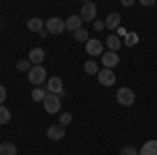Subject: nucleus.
<instances>
[{
    "instance_id": "1",
    "label": "nucleus",
    "mask_w": 157,
    "mask_h": 155,
    "mask_svg": "<svg viewBox=\"0 0 157 155\" xmlns=\"http://www.w3.org/2000/svg\"><path fill=\"white\" fill-rule=\"evenodd\" d=\"M27 80L29 84H34L36 88H40V84L46 82V67H42V65H34L29 73H27Z\"/></svg>"
},
{
    "instance_id": "2",
    "label": "nucleus",
    "mask_w": 157,
    "mask_h": 155,
    "mask_svg": "<svg viewBox=\"0 0 157 155\" xmlns=\"http://www.w3.org/2000/svg\"><path fill=\"white\" fill-rule=\"evenodd\" d=\"M115 99H117V103H120V105H124V107H132L134 101H136V95H134L132 88H126V86H124V88H120V90H117Z\"/></svg>"
},
{
    "instance_id": "3",
    "label": "nucleus",
    "mask_w": 157,
    "mask_h": 155,
    "mask_svg": "<svg viewBox=\"0 0 157 155\" xmlns=\"http://www.w3.org/2000/svg\"><path fill=\"white\" fill-rule=\"evenodd\" d=\"M44 111L46 113H59L61 111V96L57 95H46V99H44Z\"/></svg>"
},
{
    "instance_id": "4",
    "label": "nucleus",
    "mask_w": 157,
    "mask_h": 155,
    "mask_svg": "<svg viewBox=\"0 0 157 155\" xmlns=\"http://www.w3.org/2000/svg\"><path fill=\"white\" fill-rule=\"evenodd\" d=\"M82 21H97V4L94 2H84L80 9Z\"/></svg>"
},
{
    "instance_id": "5",
    "label": "nucleus",
    "mask_w": 157,
    "mask_h": 155,
    "mask_svg": "<svg viewBox=\"0 0 157 155\" xmlns=\"http://www.w3.org/2000/svg\"><path fill=\"white\" fill-rule=\"evenodd\" d=\"M46 92H48V95H57V96H61L65 92V90H63V80H61L59 76L46 80Z\"/></svg>"
},
{
    "instance_id": "6",
    "label": "nucleus",
    "mask_w": 157,
    "mask_h": 155,
    "mask_svg": "<svg viewBox=\"0 0 157 155\" xmlns=\"http://www.w3.org/2000/svg\"><path fill=\"white\" fill-rule=\"evenodd\" d=\"M97 78H98V84H101V86H107V88L115 84V72H113V69H105V67H103V69L97 73Z\"/></svg>"
},
{
    "instance_id": "7",
    "label": "nucleus",
    "mask_w": 157,
    "mask_h": 155,
    "mask_svg": "<svg viewBox=\"0 0 157 155\" xmlns=\"http://www.w3.org/2000/svg\"><path fill=\"white\" fill-rule=\"evenodd\" d=\"M46 32L48 34H63L65 32V21H61L59 17H50L48 21H46Z\"/></svg>"
},
{
    "instance_id": "8",
    "label": "nucleus",
    "mask_w": 157,
    "mask_h": 155,
    "mask_svg": "<svg viewBox=\"0 0 157 155\" xmlns=\"http://www.w3.org/2000/svg\"><path fill=\"white\" fill-rule=\"evenodd\" d=\"M86 52L90 57H103V42L97 40V38H90L86 42Z\"/></svg>"
},
{
    "instance_id": "9",
    "label": "nucleus",
    "mask_w": 157,
    "mask_h": 155,
    "mask_svg": "<svg viewBox=\"0 0 157 155\" xmlns=\"http://www.w3.org/2000/svg\"><path fill=\"white\" fill-rule=\"evenodd\" d=\"M101 61H103V67H105V69H113V67L120 63V55H117V52H111V50H107V52H103Z\"/></svg>"
},
{
    "instance_id": "10",
    "label": "nucleus",
    "mask_w": 157,
    "mask_h": 155,
    "mask_svg": "<svg viewBox=\"0 0 157 155\" xmlns=\"http://www.w3.org/2000/svg\"><path fill=\"white\" fill-rule=\"evenodd\" d=\"M46 136H48L50 141H61V138L65 136V126H61V124H52L48 130H46Z\"/></svg>"
},
{
    "instance_id": "11",
    "label": "nucleus",
    "mask_w": 157,
    "mask_h": 155,
    "mask_svg": "<svg viewBox=\"0 0 157 155\" xmlns=\"http://www.w3.org/2000/svg\"><path fill=\"white\" fill-rule=\"evenodd\" d=\"M27 59L32 61V65H42L44 59H46V52H44L40 46H36V48H32V50H29V57H27Z\"/></svg>"
},
{
    "instance_id": "12",
    "label": "nucleus",
    "mask_w": 157,
    "mask_h": 155,
    "mask_svg": "<svg viewBox=\"0 0 157 155\" xmlns=\"http://www.w3.org/2000/svg\"><path fill=\"white\" fill-rule=\"evenodd\" d=\"M65 29H69V32H78V29H82V17H80V15H71V17H67V21H65Z\"/></svg>"
},
{
    "instance_id": "13",
    "label": "nucleus",
    "mask_w": 157,
    "mask_h": 155,
    "mask_svg": "<svg viewBox=\"0 0 157 155\" xmlns=\"http://www.w3.org/2000/svg\"><path fill=\"white\" fill-rule=\"evenodd\" d=\"M27 29H29V32H36V34H42V32L46 29V23H44L40 17H34V19L27 21Z\"/></svg>"
},
{
    "instance_id": "14",
    "label": "nucleus",
    "mask_w": 157,
    "mask_h": 155,
    "mask_svg": "<svg viewBox=\"0 0 157 155\" xmlns=\"http://www.w3.org/2000/svg\"><path fill=\"white\" fill-rule=\"evenodd\" d=\"M121 23V15L120 13H109L107 19H105V27L107 29H117Z\"/></svg>"
},
{
    "instance_id": "15",
    "label": "nucleus",
    "mask_w": 157,
    "mask_h": 155,
    "mask_svg": "<svg viewBox=\"0 0 157 155\" xmlns=\"http://www.w3.org/2000/svg\"><path fill=\"white\" fill-rule=\"evenodd\" d=\"M138 155H157V141H147V143L140 147Z\"/></svg>"
},
{
    "instance_id": "16",
    "label": "nucleus",
    "mask_w": 157,
    "mask_h": 155,
    "mask_svg": "<svg viewBox=\"0 0 157 155\" xmlns=\"http://www.w3.org/2000/svg\"><path fill=\"white\" fill-rule=\"evenodd\" d=\"M120 46H121V38L115 36V34H109L107 36V48L111 50V52H117Z\"/></svg>"
},
{
    "instance_id": "17",
    "label": "nucleus",
    "mask_w": 157,
    "mask_h": 155,
    "mask_svg": "<svg viewBox=\"0 0 157 155\" xmlns=\"http://www.w3.org/2000/svg\"><path fill=\"white\" fill-rule=\"evenodd\" d=\"M46 95H48V92H46V88H42V86H40V88H34V90H32V101H36V103L42 101V103H44Z\"/></svg>"
},
{
    "instance_id": "18",
    "label": "nucleus",
    "mask_w": 157,
    "mask_h": 155,
    "mask_svg": "<svg viewBox=\"0 0 157 155\" xmlns=\"http://www.w3.org/2000/svg\"><path fill=\"white\" fill-rule=\"evenodd\" d=\"M0 155H17V147L13 143H2L0 145Z\"/></svg>"
},
{
    "instance_id": "19",
    "label": "nucleus",
    "mask_w": 157,
    "mask_h": 155,
    "mask_svg": "<svg viewBox=\"0 0 157 155\" xmlns=\"http://www.w3.org/2000/svg\"><path fill=\"white\" fill-rule=\"evenodd\" d=\"M138 40H140V36L136 32H128V36L124 38V44L126 46H134V44H138Z\"/></svg>"
},
{
    "instance_id": "20",
    "label": "nucleus",
    "mask_w": 157,
    "mask_h": 155,
    "mask_svg": "<svg viewBox=\"0 0 157 155\" xmlns=\"http://www.w3.org/2000/svg\"><path fill=\"white\" fill-rule=\"evenodd\" d=\"M84 72L88 73V76H97L101 69H98V65L94 63V61H86L84 63Z\"/></svg>"
},
{
    "instance_id": "21",
    "label": "nucleus",
    "mask_w": 157,
    "mask_h": 155,
    "mask_svg": "<svg viewBox=\"0 0 157 155\" xmlns=\"http://www.w3.org/2000/svg\"><path fill=\"white\" fill-rule=\"evenodd\" d=\"M11 122V111L4 107V105H0V126L2 124H9Z\"/></svg>"
},
{
    "instance_id": "22",
    "label": "nucleus",
    "mask_w": 157,
    "mask_h": 155,
    "mask_svg": "<svg viewBox=\"0 0 157 155\" xmlns=\"http://www.w3.org/2000/svg\"><path fill=\"white\" fill-rule=\"evenodd\" d=\"M34 65H32V61L29 59H21V61H17V69L19 72H27L29 73V69H32Z\"/></svg>"
},
{
    "instance_id": "23",
    "label": "nucleus",
    "mask_w": 157,
    "mask_h": 155,
    "mask_svg": "<svg viewBox=\"0 0 157 155\" xmlns=\"http://www.w3.org/2000/svg\"><path fill=\"white\" fill-rule=\"evenodd\" d=\"M73 36H75V40H78V42H88V40H90V36H88V32H86L84 27H82V29H78V32H73Z\"/></svg>"
},
{
    "instance_id": "24",
    "label": "nucleus",
    "mask_w": 157,
    "mask_h": 155,
    "mask_svg": "<svg viewBox=\"0 0 157 155\" xmlns=\"http://www.w3.org/2000/svg\"><path fill=\"white\" fill-rule=\"evenodd\" d=\"M71 113H67V111H63V113H61L59 115V124L61 126H67V124H71Z\"/></svg>"
},
{
    "instance_id": "25",
    "label": "nucleus",
    "mask_w": 157,
    "mask_h": 155,
    "mask_svg": "<svg viewBox=\"0 0 157 155\" xmlns=\"http://www.w3.org/2000/svg\"><path fill=\"white\" fill-rule=\"evenodd\" d=\"M120 155H138V149L132 147V145H128V147H124V149L120 151Z\"/></svg>"
},
{
    "instance_id": "26",
    "label": "nucleus",
    "mask_w": 157,
    "mask_h": 155,
    "mask_svg": "<svg viewBox=\"0 0 157 155\" xmlns=\"http://www.w3.org/2000/svg\"><path fill=\"white\" fill-rule=\"evenodd\" d=\"M4 101H6V86H2V84H0V105H2Z\"/></svg>"
},
{
    "instance_id": "27",
    "label": "nucleus",
    "mask_w": 157,
    "mask_h": 155,
    "mask_svg": "<svg viewBox=\"0 0 157 155\" xmlns=\"http://www.w3.org/2000/svg\"><path fill=\"white\" fill-rule=\"evenodd\" d=\"M115 36H120V38H126V36H128V32H126V29H124V27L120 25V27L115 29Z\"/></svg>"
},
{
    "instance_id": "28",
    "label": "nucleus",
    "mask_w": 157,
    "mask_h": 155,
    "mask_svg": "<svg viewBox=\"0 0 157 155\" xmlns=\"http://www.w3.org/2000/svg\"><path fill=\"white\" fill-rule=\"evenodd\" d=\"M94 29H97V32L105 29V21H94Z\"/></svg>"
},
{
    "instance_id": "29",
    "label": "nucleus",
    "mask_w": 157,
    "mask_h": 155,
    "mask_svg": "<svg viewBox=\"0 0 157 155\" xmlns=\"http://www.w3.org/2000/svg\"><path fill=\"white\" fill-rule=\"evenodd\" d=\"M140 4H143V6H153L155 2H153V0H140Z\"/></svg>"
},
{
    "instance_id": "30",
    "label": "nucleus",
    "mask_w": 157,
    "mask_h": 155,
    "mask_svg": "<svg viewBox=\"0 0 157 155\" xmlns=\"http://www.w3.org/2000/svg\"><path fill=\"white\" fill-rule=\"evenodd\" d=\"M121 4H124V6H132L134 0H121Z\"/></svg>"
},
{
    "instance_id": "31",
    "label": "nucleus",
    "mask_w": 157,
    "mask_h": 155,
    "mask_svg": "<svg viewBox=\"0 0 157 155\" xmlns=\"http://www.w3.org/2000/svg\"><path fill=\"white\" fill-rule=\"evenodd\" d=\"M0 25H2V21H0Z\"/></svg>"
}]
</instances>
